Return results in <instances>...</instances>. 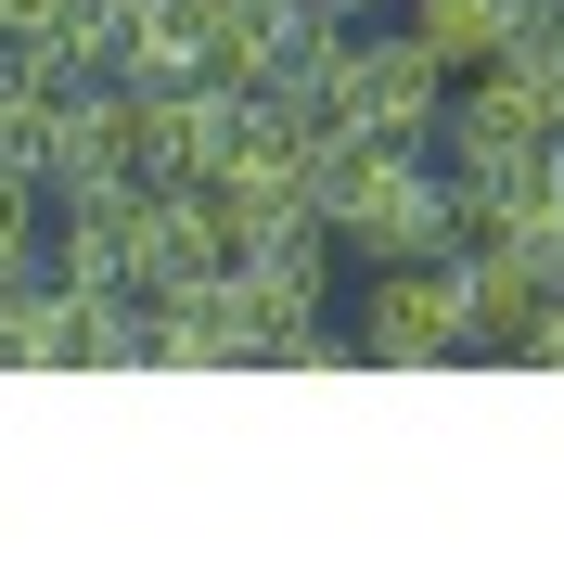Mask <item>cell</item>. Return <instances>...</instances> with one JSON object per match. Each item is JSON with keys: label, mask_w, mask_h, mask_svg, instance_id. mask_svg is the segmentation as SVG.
<instances>
[{"label": "cell", "mask_w": 564, "mask_h": 564, "mask_svg": "<svg viewBox=\"0 0 564 564\" xmlns=\"http://www.w3.org/2000/svg\"><path fill=\"white\" fill-rule=\"evenodd\" d=\"M321 231H334L359 270L462 257V180L436 167V141H334V167H321Z\"/></svg>", "instance_id": "1"}, {"label": "cell", "mask_w": 564, "mask_h": 564, "mask_svg": "<svg viewBox=\"0 0 564 564\" xmlns=\"http://www.w3.org/2000/svg\"><path fill=\"white\" fill-rule=\"evenodd\" d=\"M449 90H462V65L398 13V26H347L334 39V65L308 77V116L334 141H436L449 129Z\"/></svg>", "instance_id": "2"}, {"label": "cell", "mask_w": 564, "mask_h": 564, "mask_svg": "<svg viewBox=\"0 0 564 564\" xmlns=\"http://www.w3.org/2000/svg\"><path fill=\"white\" fill-rule=\"evenodd\" d=\"M359 359H386V372H436V359H475L500 347L488 308H475V270L462 257H411V270H372L359 282Z\"/></svg>", "instance_id": "3"}, {"label": "cell", "mask_w": 564, "mask_h": 564, "mask_svg": "<svg viewBox=\"0 0 564 564\" xmlns=\"http://www.w3.org/2000/svg\"><path fill=\"white\" fill-rule=\"evenodd\" d=\"M52 206H90V193H129V180H154L141 167V77H77L65 90V116H52Z\"/></svg>", "instance_id": "4"}, {"label": "cell", "mask_w": 564, "mask_h": 564, "mask_svg": "<svg viewBox=\"0 0 564 564\" xmlns=\"http://www.w3.org/2000/svg\"><path fill=\"white\" fill-rule=\"evenodd\" d=\"M245 77H141V167L154 180H218L245 141Z\"/></svg>", "instance_id": "5"}, {"label": "cell", "mask_w": 564, "mask_h": 564, "mask_svg": "<svg viewBox=\"0 0 564 564\" xmlns=\"http://www.w3.org/2000/svg\"><path fill=\"white\" fill-rule=\"evenodd\" d=\"M154 359H180V372H245V359H270V308L245 295V270L167 282L154 295Z\"/></svg>", "instance_id": "6"}, {"label": "cell", "mask_w": 564, "mask_h": 564, "mask_svg": "<svg viewBox=\"0 0 564 564\" xmlns=\"http://www.w3.org/2000/svg\"><path fill=\"white\" fill-rule=\"evenodd\" d=\"M334 231H321V218H295V231H270V245H245V295L257 308H270V359H295L321 334V321H334Z\"/></svg>", "instance_id": "7"}, {"label": "cell", "mask_w": 564, "mask_h": 564, "mask_svg": "<svg viewBox=\"0 0 564 564\" xmlns=\"http://www.w3.org/2000/svg\"><path fill=\"white\" fill-rule=\"evenodd\" d=\"M129 77H218V0H129Z\"/></svg>", "instance_id": "8"}, {"label": "cell", "mask_w": 564, "mask_h": 564, "mask_svg": "<svg viewBox=\"0 0 564 564\" xmlns=\"http://www.w3.org/2000/svg\"><path fill=\"white\" fill-rule=\"evenodd\" d=\"M52 116H65V77L26 39H0V167H52Z\"/></svg>", "instance_id": "9"}, {"label": "cell", "mask_w": 564, "mask_h": 564, "mask_svg": "<svg viewBox=\"0 0 564 564\" xmlns=\"http://www.w3.org/2000/svg\"><path fill=\"white\" fill-rule=\"evenodd\" d=\"M527 13L539 0H411V26L449 52V65H500L513 39H527Z\"/></svg>", "instance_id": "10"}, {"label": "cell", "mask_w": 564, "mask_h": 564, "mask_svg": "<svg viewBox=\"0 0 564 564\" xmlns=\"http://www.w3.org/2000/svg\"><path fill=\"white\" fill-rule=\"evenodd\" d=\"M39 231H52V180H39V167H0V282L39 270Z\"/></svg>", "instance_id": "11"}, {"label": "cell", "mask_w": 564, "mask_h": 564, "mask_svg": "<svg viewBox=\"0 0 564 564\" xmlns=\"http://www.w3.org/2000/svg\"><path fill=\"white\" fill-rule=\"evenodd\" d=\"M513 359H539V372H564V282H552V295H539V321H527V334H513Z\"/></svg>", "instance_id": "12"}, {"label": "cell", "mask_w": 564, "mask_h": 564, "mask_svg": "<svg viewBox=\"0 0 564 564\" xmlns=\"http://www.w3.org/2000/svg\"><path fill=\"white\" fill-rule=\"evenodd\" d=\"M334 26H372V13H411V0H321Z\"/></svg>", "instance_id": "13"}, {"label": "cell", "mask_w": 564, "mask_h": 564, "mask_svg": "<svg viewBox=\"0 0 564 564\" xmlns=\"http://www.w3.org/2000/svg\"><path fill=\"white\" fill-rule=\"evenodd\" d=\"M39 13H52V0H0V39H26V26H39Z\"/></svg>", "instance_id": "14"}]
</instances>
